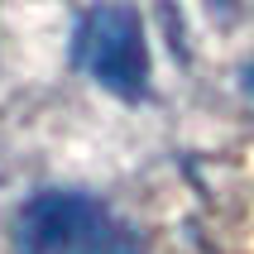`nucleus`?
I'll return each instance as SVG.
<instances>
[{"label":"nucleus","mask_w":254,"mask_h":254,"mask_svg":"<svg viewBox=\"0 0 254 254\" xmlns=\"http://www.w3.org/2000/svg\"><path fill=\"white\" fill-rule=\"evenodd\" d=\"M72 63L96 86L125 101L149 96V48L144 24L129 5H96L72 29Z\"/></svg>","instance_id":"f03ea898"},{"label":"nucleus","mask_w":254,"mask_h":254,"mask_svg":"<svg viewBox=\"0 0 254 254\" xmlns=\"http://www.w3.org/2000/svg\"><path fill=\"white\" fill-rule=\"evenodd\" d=\"M14 254H144V240L101 197L58 187L14 216Z\"/></svg>","instance_id":"f257e3e1"},{"label":"nucleus","mask_w":254,"mask_h":254,"mask_svg":"<svg viewBox=\"0 0 254 254\" xmlns=\"http://www.w3.org/2000/svg\"><path fill=\"white\" fill-rule=\"evenodd\" d=\"M245 86H250V96H254V63H250V72H245Z\"/></svg>","instance_id":"7ed1b4c3"}]
</instances>
